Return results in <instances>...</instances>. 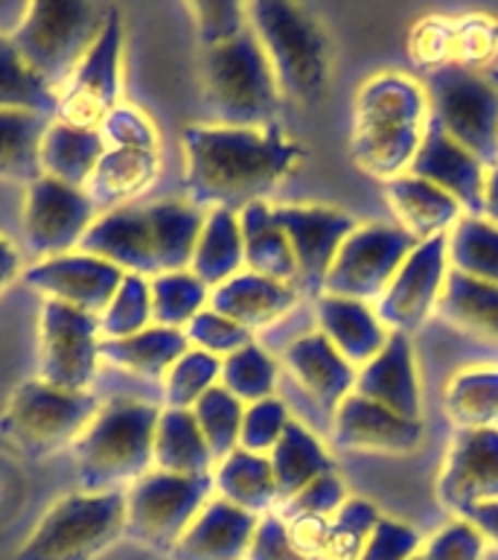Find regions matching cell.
<instances>
[{
    "label": "cell",
    "mask_w": 498,
    "mask_h": 560,
    "mask_svg": "<svg viewBox=\"0 0 498 560\" xmlns=\"http://www.w3.org/2000/svg\"><path fill=\"white\" fill-rule=\"evenodd\" d=\"M257 525V514L216 499L201 508L169 555L173 560H242L248 558Z\"/></svg>",
    "instance_id": "23"
},
{
    "label": "cell",
    "mask_w": 498,
    "mask_h": 560,
    "mask_svg": "<svg viewBox=\"0 0 498 560\" xmlns=\"http://www.w3.org/2000/svg\"><path fill=\"white\" fill-rule=\"evenodd\" d=\"M452 269L498 287V225L484 217H461L449 234Z\"/></svg>",
    "instance_id": "40"
},
{
    "label": "cell",
    "mask_w": 498,
    "mask_h": 560,
    "mask_svg": "<svg viewBox=\"0 0 498 560\" xmlns=\"http://www.w3.org/2000/svg\"><path fill=\"white\" fill-rule=\"evenodd\" d=\"M82 254L99 257L129 275H152L157 278L155 240L149 225L146 208H117L94 219L85 236L79 240Z\"/></svg>",
    "instance_id": "21"
},
{
    "label": "cell",
    "mask_w": 498,
    "mask_h": 560,
    "mask_svg": "<svg viewBox=\"0 0 498 560\" xmlns=\"http://www.w3.org/2000/svg\"><path fill=\"white\" fill-rule=\"evenodd\" d=\"M149 225L155 240V262L157 275L169 271H187L199 243L201 228H204V210L183 201H157L149 205Z\"/></svg>",
    "instance_id": "34"
},
{
    "label": "cell",
    "mask_w": 498,
    "mask_h": 560,
    "mask_svg": "<svg viewBox=\"0 0 498 560\" xmlns=\"http://www.w3.org/2000/svg\"><path fill=\"white\" fill-rule=\"evenodd\" d=\"M126 271L91 254H59L26 269L24 280L33 289L50 295V301L76 306L82 313H105L117 295Z\"/></svg>",
    "instance_id": "18"
},
{
    "label": "cell",
    "mask_w": 498,
    "mask_h": 560,
    "mask_svg": "<svg viewBox=\"0 0 498 560\" xmlns=\"http://www.w3.org/2000/svg\"><path fill=\"white\" fill-rule=\"evenodd\" d=\"M431 120L475 155L487 170L498 166V88L475 70L443 68L428 77Z\"/></svg>",
    "instance_id": "9"
},
{
    "label": "cell",
    "mask_w": 498,
    "mask_h": 560,
    "mask_svg": "<svg viewBox=\"0 0 498 560\" xmlns=\"http://www.w3.org/2000/svg\"><path fill=\"white\" fill-rule=\"evenodd\" d=\"M239 231H242L248 271L269 280H280V283H297L295 254H292V245H288L271 205L265 201L248 205L239 213Z\"/></svg>",
    "instance_id": "28"
},
{
    "label": "cell",
    "mask_w": 498,
    "mask_h": 560,
    "mask_svg": "<svg viewBox=\"0 0 498 560\" xmlns=\"http://www.w3.org/2000/svg\"><path fill=\"white\" fill-rule=\"evenodd\" d=\"M426 560H481L484 555V537L472 523L458 520V523L443 525L440 532L428 540Z\"/></svg>",
    "instance_id": "55"
},
{
    "label": "cell",
    "mask_w": 498,
    "mask_h": 560,
    "mask_svg": "<svg viewBox=\"0 0 498 560\" xmlns=\"http://www.w3.org/2000/svg\"><path fill=\"white\" fill-rule=\"evenodd\" d=\"M187 350H190V341H187L183 330H169V327H146V330L126 336V339L99 341V357L122 368V371L152 376V380L169 374V368Z\"/></svg>",
    "instance_id": "33"
},
{
    "label": "cell",
    "mask_w": 498,
    "mask_h": 560,
    "mask_svg": "<svg viewBox=\"0 0 498 560\" xmlns=\"http://www.w3.org/2000/svg\"><path fill=\"white\" fill-rule=\"evenodd\" d=\"M218 376H222V359L204 350H187L166 374L169 409L190 411L210 388H216Z\"/></svg>",
    "instance_id": "45"
},
{
    "label": "cell",
    "mask_w": 498,
    "mask_h": 560,
    "mask_svg": "<svg viewBox=\"0 0 498 560\" xmlns=\"http://www.w3.org/2000/svg\"><path fill=\"white\" fill-rule=\"evenodd\" d=\"M463 520L475 525L484 540H493L498 546V499L466 508V511H463Z\"/></svg>",
    "instance_id": "58"
},
{
    "label": "cell",
    "mask_w": 498,
    "mask_h": 560,
    "mask_svg": "<svg viewBox=\"0 0 498 560\" xmlns=\"http://www.w3.org/2000/svg\"><path fill=\"white\" fill-rule=\"evenodd\" d=\"M484 217L498 225V166L487 170V187H484Z\"/></svg>",
    "instance_id": "60"
},
{
    "label": "cell",
    "mask_w": 498,
    "mask_h": 560,
    "mask_svg": "<svg viewBox=\"0 0 498 560\" xmlns=\"http://www.w3.org/2000/svg\"><path fill=\"white\" fill-rule=\"evenodd\" d=\"M344 502H347L344 481L335 472H327V476H318L312 485H306L288 502H283L277 514L283 520H292V516H335Z\"/></svg>",
    "instance_id": "53"
},
{
    "label": "cell",
    "mask_w": 498,
    "mask_h": 560,
    "mask_svg": "<svg viewBox=\"0 0 498 560\" xmlns=\"http://www.w3.org/2000/svg\"><path fill=\"white\" fill-rule=\"evenodd\" d=\"M120 50H122V24L120 9H108L105 26L85 61L79 65L73 79L59 96L61 122L79 126V129H96V122L117 108L120 96Z\"/></svg>",
    "instance_id": "14"
},
{
    "label": "cell",
    "mask_w": 498,
    "mask_h": 560,
    "mask_svg": "<svg viewBox=\"0 0 498 560\" xmlns=\"http://www.w3.org/2000/svg\"><path fill=\"white\" fill-rule=\"evenodd\" d=\"M356 394L396 411L400 418L419 420V380L414 350L405 332H391L384 348L356 376Z\"/></svg>",
    "instance_id": "24"
},
{
    "label": "cell",
    "mask_w": 498,
    "mask_h": 560,
    "mask_svg": "<svg viewBox=\"0 0 498 560\" xmlns=\"http://www.w3.org/2000/svg\"><path fill=\"white\" fill-rule=\"evenodd\" d=\"M187 341L195 345L204 353L213 357H230L236 350H242L251 345V330H245L239 324H234L225 315L213 313V310H201L183 330Z\"/></svg>",
    "instance_id": "51"
},
{
    "label": "cell",
    "mask_w": 498,
    "mask_h": 560,
    "mask_svg": "<svg viewBox=\"0 0 498 560\" xmlns=\"http://www.w3.org/2000/svg\"><path fill=\"white\" fill-rule=\"evenodd\" d=\"M103 140L111 138L114 147H131V149H152L157 152V138L152 122L134 108H114L103 122Z\"/></svg>",
    "instance_id": "56"
},
{
    "label": "cell",
    "mask_w": 498,
    "mask_h": 560,
    "mask_svg": "<svg viewBox=\"0 0 498 560\" xmlns=\"http://www.w3.org/2000/svg\"><path fill=\"white\" fill-rule=\"evenodd\" d=\"M417 240L400 225H358L335 254L330 275L323 280V295L349 301H379L391 287L402 262L408 260Z\"/></svg>",
    "instance_id": "11"
},
{
    "label": "cell",
    "mask_w": 498,
    "mask_h": 560,
    "mask_svg": "<svg viewBox=\"0 0 498 560\" xmlns=\"http://www.w3.org/2000/svg\"><path fill=\"white\" fill-rule=\"evenodd\" d=\"M498 56V21L489 15L454 18V68H489Z\"/></svg>",
    "instance_id": "48"
},
{
    "label": "cell",
    "mask_w": 498,
    "mask_h": 560,
    "mask_svg": "<svg viewBox=\"0 0 498 560\" xmlns=\"http://www.w3.org/2000/svg\"><path fill=\"white\" fill-rule=\"evenodd\" d=\"M149 295H152V322L169 330L187 327L208 304V287L192 271L157 275L149 283Z\"/></svg>",
    "instance_id": "42"
},
{
    "label": "cell",
    "mask_w": 498,
    "mask_h": 560,
    "mask_svg": "<svg viewBox=\"0 0 498 560\" xmlns=\"http://www.w3.org/2000/svg\"><path fill=\"white\" fill-rule=\"evenodd\" d=\"M384 199L400 219L402 231L414 236L417 243L446 234L449 228L458 225L463 213L461 205L449 192L408 173L384 184Z\"/></svg>",
    "instance_id": "27"
},
{
    "label": "cell",
    "mask_w": 498,
    "mask_h": 560,
    "mask_svg": "<svg viewBox=\"0 0 498 560\" xmlns=\"http://www.w3.org/2000/svg\"><path fill=\"white\" fill-rule=\"evenodd\" d=\"M157 175V152L152 149L114 147L105 149L99 158L85 192L96 208H120L122 201L134 199L155 182Z\"/></svg>",
    "instance_id": "30"
},
{
    "label": "cell",
    "mask_w": 498,
    "mask_h": 560,
    "mask_svg": "<svg viewBox=\"0 0 498 560\" xmlns=\"http://www.w3.org/2000/svg\"><path fill=\"white\" fill-rule=\"evenodd\" d=\"M446 415L461 429L498 423V368H472L446 388Z\"/></svg>",
    "instance_id": "39"
},
{
    "label": "cell",
    "mask_w": 498,
    "mask_h": 560,
    "mask_svg": "<svg viewBox=\"0 0 498 560\" xmlns=\"http://www.w3.org/2000/svg\"><path fill=\"white\" fill-rule=\"evenodd\" d=\"M315 313L323 336L353 368L367 365L391 336L379 322V315L361 301L321 295L315 301Z\"/></svg>",
    "instance_id": "26"
},
{
    "label": "cell",
    "mask_w": 498,
    "mask_h": 560,
    "mask_svg": "<svg viewBox=\"0 0 498 560\" xmlns=\"http://www.w3.org/2000/svg\"><path fill=\"white\" fill-rule=\"evenodd\" d=\"M248 18L280 94L304 105L318 103L330 82V44L318 18L286 0H257L248 7Z\"/></svg>",
    "instance_id": "5"
},
{
    "label": "cell",
    "mask_w": 498,
    "mask_h": 560,
    "mask_svg": "<svg viewBox=\"0 0 498 560\" xmlns=\"http://www.w3.org/2000/svg\"><path fill=\"white\" fill-rule=\"evenodd\" d=\"M288 371L309 400L327 415H335L341 402L356 392V368L332 348L323 332H306L283 350Z\"/></svg>",
    "instance_id": "22"
},
{
    "label": "cell",
    "mask_w": 498,
    "mask_h": 560,
    "mask_svg": "<svg viewBox=\"0 0 498 560\" xmlns=\"http://www.w3.org/2000/svg\"><path fill=\"white\" fill-rule=\"evenodd\" d=\"M419 549V534L393 520H379L374 534L367 537L358 560H411Z\"/></svg>",
    "instance_id": "54"
},
{
    "label": "cell",
    "mask_w": 498,
    "mask_h": 560,
    "mask_svg": "<svg viewBox=\"0 0 498 560\" xmlns=\"http://www.w3.org/2000/svg\"><path fill=\"white\" fill-rule=\"evenodd\" d=\"M286 402L277 397H265L260 402H251L242 415V432H239V446L253 455L271 453L277 441L286 432L288 423Z\"/></svg>",
    "instance_id": "50"
},
{
    "label": "cell",
    "mask_w": 498,
    "mask_h": 560,
    "mask_svg": "<svg viewBox=\"0 0 498 560\" xmlns=\"http://www.w3.org/2000/svg\"><path fill=\"white\" fill-rule=\"evenodd\" d=\"M274 217L295 254L297 283L309 292L323 289L335 254L358 228L356 217H349L347 210L323 208V205H280L274 208Z\"/></svg>",
    "instance_id": "16"
},
{
    "label": "cell",
    "mask_w": 498,
    "mask_h": 560,
    "mask_svg": "<svg viewBox=\"0 0 498 560\" xmlns=\"http://www.w3.org/2000/svg\"><path fill=\"white\" fill-rule=\"evenodd\" d=\"M487 79H489V82H493V85L498 88V68H489L487 70Z\"/></svg>",
    "instance_id": "61"
},
{
    "label": "cell",
    "mask_w": 498,
    "mask_h": 560,
    "mask_svg": "<svg viewBox=\"0 0 498 560\" xmlns=\"http://www.w3.org/2000/svg\"><path fill=\"white\" fill-rule=\"evenodd\" d=\"M437 499L458 514L498 499V427L461 429L454 435L437 479Z\"/></svg>",
    "instance_id": "17"
},
{
    "label": "cell",
    "mask_w": 498,
    "mask_h": 560,
    "mask_svg": "<svg viewBox=\"0 0 498 560\" xmlns=\"http://www.w3.org/2000/svg\"><path fill=\"white\" fill-rule=\"evenodd\" d=\"M96 332V315L47 301L42 313V383L64 392H85L99 359Z\"/></svg>",
    "instance_id": "12"
},
{
    "label": "cell",
    "mask_w": 498,
    "mask_h": 560,
    "mask_svg": "<svg viewBox=\"0 0 498 560\" xmlns=\"http://www.w3.org/2000/svg\"><path fill=\"white\" fill-rule=\"evenodd\" d=\"M245 262L242 231L234 210H210L192 252L190 271L204 287H222L239 275Z\"/></svg>",
    "instance_id": "32"
},
{
    "label": "cell",
    "mask_w": 498,
    "mask_h": 560,
    "mask_svg": "<svg viewBox=\"0 0 498 560\" xmlns=\"http://www.w3.org/2000/svg\"><path fill=\"white\" fill-rule=\"evenodd\" d=\"M105 155V140L96 129H79L70 122H52L42 140V173L61 184L85 190L99 158Z\"/></svg>",
    "instance_id": "31"
},
{
    "label": "cell",
    "mask_w": 498,
    "mask_h": 560,
    "mask_svg": "<svg viewBox=\"0 0 498 560\" xmlns=\"http://www.w3.org/2000/svg\"><path fill=\"white\" fill-rule=\"evenodd\" d=\"M274 385H277V365L253 341L222 362V388L234 394L239 402L251 406L265 397H274Z\"/></svg>",
    "instance_id": "44"
},
{
    "label": "cell",
    "mask_w": 498,
    "mask_h": 560,
    "mask_svg": "<svg viewBox=\"0 0 498 560\" xmlns=\"http://www.w3.org/2000/svg\"><path fill=\"white\" fill-rule=\"evenodd\" d=\"M419 438V420L400 418L356 392L332 415V444L347 453H411Z\"/></svg>",
    "instance_id": "20"
},
{
    "label": "cell",
    "mask_w": 498,
    "mask_h": 560,
    "mask_svg": "<svg viewBox=\"0 0 498 560\" xmlns=\"http://www.w3.org/2000/svg\"><path fill=\"white\" fill-rule=\"evenodd\" d=\"M428 94L411 77L376 73L358 88L349 155L358 170L393 182L408 173L426 131Z\"/></svg>",
    "instance_id": "2"
},
{
    "label": "cell",
    "mask_w": 498,
    "mask_h": 560,
    "mask_svg": "<svg viewBox=\"0 0 498 560\" xmlns=\"http://www.w3.org/2000/svg\"><path fill=\"white\" fill-rule=\"evenodd\" d=\"M187 192L195 208L245 210L262 201L295 166L300 149L277 129H183Z\"/></svg>",
    "instance_id": "1"
},
{
    "label": "cell",
    "mask_w": 498,
    "mask_h": 560,
    "mask_svg": "<svg viewBox=\"0 0 498 560\" xmlns=\"http://www.w3.org/2000/svg\"><path fill=\"white\" fill-rule=\"evenodd\" d=\"M152 322V295H149V283L140 275H126L111 298V304L105 306L103 318H99V330L108 339H126L134 332L146 330Z\"/></svg>",
    "instance_id": "46"
},
{
    "label": "cell",
    "mask_w": 498,
    "mask_h": 560,
    "mask_svg": "<svg viewBox=\"0 0 498 560\" xmlns=\"http://www.w3.org/2000/svg\"><path fill=\"white\" fill-rule=\"evenodd\" d=\"M126 532V497L73 493L44 516L17 560H94Z\"/></svg>",
    "instance_id": "7"
},
{
    "label": "cell",
    "mask_w": 498,
    "mask_h": 560,
    "mask_svg": "<svg viewBox=\"0 0 498 560\" xmlns=\"http://www.w3.org/2000/svg\"><path fill=\"white\" fill-rule=\"evenodd\" d=\"M271 470H274V481H277V499L288 502V499L300 493L306 485H312L318 476L332 472V458L321 446V441L300 427L297 420H288L286 432L277 441V446L269 455Z\"/></svg>",
    "instance_id": "35"
},
{
    "label": "cell",
    "mask_w": 498,
    "mask_h": 560,
    "mask_svg": "<svg viewBox=\"0 0 498 560\" xmlns=\"http://www.w3.org/2000/svg\"><path fill=\"white\" fill-rule=\"evenodd\" d=\"M213 481L225 502L242 508L248 514H269L277 502V481L269 455H253L242 446L218 464Z\"/></svg>",
    "instance_id": "36"
},
{
    "label": "cell",
    "mask_w": 498,
    "mask_h": 560,
    "mask_svg": "<svg viewBox=\"0 0 498 560\" xmlns=\"http://www.w3.org/2000/svg\"><path fill=\"white\" fill-rule=\"evenodd\" d=\"M446 275H449V234L414 245L408 260L402 262L391 287L384 289L376 304L379 322L391 327V332H405V336L423 327L443 295Z\"/></svg>",
    "instance_id": "13"
},
{
    "label": "cell",
    "mask_w": 498,
    "mask_h": 560,
    "mask_svg": "<svg viewBox=\"0 0 498 560\" xmlns=\"http://www.w3.org/2000/svg\"><path fill=\"white\" fill-rule=\"evenodd\" d=\"M213 462L216 458L210 453L192 411L166 409L157 420L155 432L157 467L164 472H178V476H208Z\"/></svg>",
    "instance_id": "37"
},
{
    "label": "cell",
    "mask_w": 498,
    "mask_h": 560,
    "mask_svg": "<svg viewBox=\"0 0 498 560\" xmlns=\"http://www.w3.org/2000/svg\"><path fill=\"white\" fill-rule=\"evenodd\" d=\"M44 114L0 112V178L38 182L42 178V140L47 135Z\"/></svg>",
    "instance_id": "38"
},
{
    "label": "cell",
    "mask_w": 498,
    "mask_h": 560,
    "mask_svg": "<svg viewBox=\"0 0 498 560\" xmlns=\"http://www.w3.org/2000/svg\"><path fill=\"white\" fill-rule=\"evenodd\" d=\"M190 411L195 423H199L201 435L208 441L213 458L225 462L227 455L239 450V432H242L245 409L234 394L225 392L222 385H216Z\"/></svg>",
    "instance_id": "43"
},
{
    "label": "cell",
    "mask_w": 498,
    "mask_h": 560,
    "mask_svg": "<svg viewBox=\"0 0 498 560\" xmlns=\"http://www.w3.org/2000/svg\"><path fill=\"white\" fill-rule=\"evenodd\" d=\"M190 12L195 18V26H199V38L204 47H218V44H227L239 38V35L248 30L245 26V15H248V7H239V3H230V0H199V3H190Z\"/></svg>",
    "instance_id": "52"
},
{
    "label": "cell",
    "mask_w": 498,
    "mask_h": 560,
    "mask_svg": "<svg viewBox=\"0 0 498 560\" xmlns=\"http://www.w3.org/2000/svg\"><path fill=\"white\" fill-rule=\"evenodd\" d=\"M108 9L82 0H38L26 7L9 44L26 68L59 94L103 33Z\"/></svg>",
    "instance_id": "4"
},
{
    "label": "cell",
    "mask_w": 498,
    "mask_h": 560,
    "mask_svg": "<svg viewBox=\"0 0 498 560\" xmlns=\"http://www.w3.org/2000/svg\"><path fill=\"white\" fill-rule=\"evenodd\" d=\"M17 275V252L12 248V243H7L0 236V292L12 283V278Z\"/></svg>",
    "instance_id": "59"
},
{
    "label": "cell",
    "mask_w": 498,
    "mask_h": 560,
    "mask_svg": "<svg viewBox=\"0 0 498 560\" xmlns=\"http://www.w3.org/2000/svg\"><path fill=\"white\" fill-rule=\"evenodd\" d=\"M411 560H426V555H414V558Z\"/></svg>",
    "instance_id": "62"
},
{
    "label": "cell",
    "mask_w": 498,
    "mask_h": 560,
    "mask_svg": "<svg viewBox=\"0 0 498 560\" xmlns=\"http://www.w3.org/2000/svg\"><path fill=\"white\" fill-rule=\"evenodd\" d=\"M443 322L498 348V287L449 269L435 310Z\"/></svg>",
    "instance_id": "29"
},
{
    "label": "cell",
    "mask_w": 498,
    "mask_h": 560,
    "mask_svg": "<svg viewBox=\"0 0 498 560\" xmlns=\"http://www.w3.org/2000/svg\"><path fill=\"white\" fill-rule=\"evenodd\" d=\"M96 397L87 392H64L47 383H24L12 394L3 418L0 435L21 453L44 458L59 453L61 446L82 438L99 415Z\"/></svg>",
    "instance_id": "8"
},
{
    "label": "cell",
    "mask_w": 498,
    "mask_h": 560,
    "mask_svg": "<svg viewBox=\"0 0 498 560\" xmlns=\"http://www.w3.org/2000/svg\"><path fill=\"white\" fill-rule=\"evenodd\" d=\"M411 61L423 70H443L454 65V18H419L408 35Z\"/></svg>",
    "instance_id": "49"
},
{
    "label": "cell",
    "mask_w": 498,
    "mask_h": 560,
    "mask_svg": "<svg viewBox=\"0 0 498 560\" xmlns=\"http://www.w3.org/2000/svg\"><path fill=\"white\" fill-rule=\"evenodd\" d=\"M408 175L435 184L449 192L466 217H484V187H487V166L466 149L458 147L431 117L423 131L417 155L411 161Z\"/></svg>",
    "instance_id": "19"
},
{
    "label": "cell",
    "mask_w": 498,
    "mask_h": 560,
    "mask_svg": "<svg viewBox=\"0 0 498 560\" xmlns=\"http://www.w3.org/2000/svg\"><path fill=\"white\" fill-rule=\"evenodd\" d=\"M248 560H306L300 558L292 542H288L286 523L280 514H265L257 525L251 549H248Z\"/></svg>",
    "instance_id": "57"
},
{
    "label": "cell",
    "mask_w": 498,
    "mask_h": 560,
    "mask_svg": "<svg viewBox=\"0 0 498 560\" xmlns=\"http://www.w3.org/2000/svg\"><path fill=\"white\" fill-rule=\"evenodd\" d=\"M213 479L146 472L126 497V532L155 551H173L208 502Z\"/></svg>",
    "instance_id": "10"
},
{
    "label": "cell",
    "mask_w": 498,
    "mask_h": 560,
    "mask_svg": "<svg viewBox=\"0 0 498 560\" xmlns=\"http://www.w3.org/2000/svg\"><path fill=\"white\" fill-rule=\"evenodd\" d=\"M297 304V289L292 283L269 280L253 271H239L236 278L213 289L210 310L225 315L245 330H260L280 322Z\"/></svg>",
    "instance_id": "25"
},
{
    "label": "cell",
    "mask_w": 498,
    "mask_h": 560,
    "mask_svg": "<svg viewBox=\"0 0 498 560\" xmlns=\"http://www.w3.org/2000/svg\"><path fill=\"white\" fill-rule=\"evenodd\" d=\"M96 205L85 190L42 175L29 184L24 208V234L33 254H68L94 225Z\"/></svg>",
    "instance_id": "15"
},
{
    "label": "cell",
    "mask_w": 498,
    "mask_h": 560,
    "mask_svg": "<svg viewBox=\"0 0 498 560\" xmlns=\"http://www.w3.org/2000/svg\"><path fill=\"white\" fill-rule=\"evenodd\" d=\"M0 112L59 114V94L26 68L9 38H0Z\"/></svg>",
    "instance_id": "41"
},
{
    "label": "cell",
    "mask_w": 498,
    "mask_h": 560,
    "mask_svg": "<svg viewBox=\"0 0 498 560\" xmlns=\"http://www.w3.org/2000/svg\"><path fill=\"white\" fill-rule=\"evenodd\" d=\"M161 411L134 400H117L94 418L76 441V476L87 493H108L122 481H138L155 462Z\"/></svg>",
    "instance_id": "6"
},
{
    "label": "cell",
    "mask_w": 498,
    "mask_h": 560,
    "mask_svg": "<svg viewBox=\"0 0 498 560\" xmlns=\"http://www.w3.org/2000/svg\"><path fill=\"white\" fill-rule=\"evenodd\" d=\"M204 108L225 129H269L277 114V79L253 30L204 52Z\"/></svg>",
    "instance_id": "3"
},
{
    "label": "cell",
    "mask_w": 498,
    "mask_h": 560,
    "mask_svg": "<svg viewBox=\"0 0 498 560\" xmlns=\"http://www.w3.org/2000/svg\"><path fill=\"white\" fill-rule=\"evenodd\" d=\"M379 511L365 499H347L339 514L330 520V555L332 560H358L367 537L379 525Z\"/></svg>",
    "instance_id": "47"
}]
</instances>
